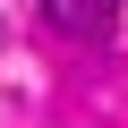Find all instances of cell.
Returning <instances> with one entry per match:
<instances>
[{
  "mask_svg": "<svg viewBox=\"0 0 128 128\" xmlns=\"http://www.w3.org/2000/svg\"><path fill=\"white\" fill-rule=\"evenodd\" d=\"M43 17H51V34H68V43H102L111 17H120V0H43Z\"/></svg>",
  "mask_w": 128,
  "mask_h": 128,
  "instance_id": "6da1fadb",
  "label": "cell"
}]
</instances>
